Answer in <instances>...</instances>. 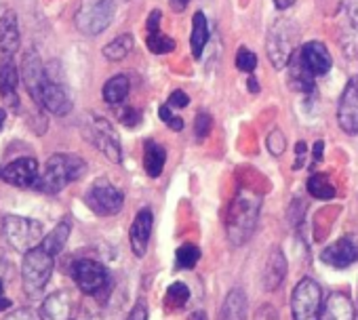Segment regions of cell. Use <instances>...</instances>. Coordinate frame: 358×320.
<instances>
[{"instance_id": "1", "label": "cell", "mask_w": 358, "mask_h": 320, "mask_svg": "<svg viewBox=\"0 0 358 320\" xmlns=\"http://www.w3.org/2000/svg\"><path fill=\"white\" fill-rule=\"evenodd\" d=\"M259 207H262V196L251 190H241L234 196L226 215V234L230 245L243 247L245 242H249V238L257 228Z\"/></svg>"}, {"instance_id": "2", "label": "cell", "mask_w": 358, "mask_h": 320, "mask_svg": "<svg viewBox=\"0 0 358 320\" xmlns=\"http://www.w3.org/2000/svg\"><path fill=\"white\" fill-rule=\"evenodd\" d=\"M85 171H87V163L80 156H74V154H53L47 160L45 171L41 173V177L36 182V188L41 192H47V194H57L68 184L80 180L85 175Z\"/></svg>"}, {"instance_id": "3", "label": "cell", "mask_w": 358, "mask_h": 320, "mask_svg": "<svg viewBox=\"0 0 358 320\" xmlns=\"http://www.w3.org/2000/svg\"><path fill=\"white\" fill-rule=\"evenodd\" d=\"M53 255L47 253L43 247H36L24 255L22 263V278L24 289L30 297H38L51 280L53 274Z\"/></svg>"}, {"instance_id": "4", "label": "cell", "mask_w": 358, "mask_h": 320, "mask_svg": "<svg viewBox=\"0 0 358 320\" xmlns=\"http://www.w3.org/2000/svg\"><path fill=\"white\" fill-rule=\"evenodd\" d=\"M3 236L15 251L26 255L28 251L36 249L43 242L45 230H43V224L36 219L9 215L3 219Z\"/></svg>"}, {"instance_id": "5", "label": "cell", "mask_w": 358, "mask_h": 320, "mask_svg": "<svg viewBox=\"0 0 358 320\" xmlns=\"http://www.w3.org/2000/svg\"><path fill=\"white\" fill-rule=\"evenodd\" d=\"M322 289L316 280L312 278H301L291 297V310H293V320H322Z\"/></svg>"}, {"instance_id": "6", "label": "cell", "mask_w": 358, "mask_h": 320, "mask_svg": "<svg viewBox=\"0 0 358 320\" xmlns=\"http://www.w3.org/2000/svg\"><path fill=\"white\" fill-rule=\"evenodd\" d=\"M297 41V30L293 28L291 22L287 20H278L270 32H268V41H266V51L270 57V64L276 70H282L289 59L293 57V47Z\"/></svg>"}, {"instance_id": "7", "label": "cell", "mask_w": 358, "mask_h": 320, "mask_svg": "<svg viewBox=\"0 0 358 320\" xmlns=\"http://www.w3.org/2000/svg\"><path fill=\"white\" fill-rule=\"evenodd\" d=\"M114 9V0H85L76 13V28L87 36H97L110 26Z\"/></svg>"}, {"instance_id": "8", "label": "cell", "mask_w": 358, "mask_h": 320, "mask_svg": "<svg viewBox=\"0 0 358 320\" xmlns=\"http://www.w3.org/2000/svg\"><path fill=\"white\" fill-rule=\"evenodd\" d=\"M87 207L101 217H110L120 213L124 205V196L118 188H114L108 180H97L85 194Z\"/></svg>"}, {"instance_id": "9", "label": "cell", "mask_w": 358, "mask_h": 320, "mask_svg": "<svg viewBox=\"0 0 358 320\" xmlns=\"http://www.w3.org/2000/svg\"><path fill=\"white\" fill-rule=\"evenodd\" d=\"M72 278L78 284V289L89 295H99V293L108 291V286H110L108 270L99 261H93V259L76 261L72 266Z\"/></svg>"}, {"instance_id": "10", "label": "cell", "mask_w": 358, "mask_h": 320, "mask_svg": "<svg viewBox=\"0 0 358 320\" xmlns=\"http://www.w3.org/2000/svg\"><path fill=\"white\" fill-rule=\"evenodd\" d=\"M89 139L93 141V145L106 154V158H110L112 163H120L122 152H120V139L116 135V131L112 129V124L106 118H91V124L87 129Z\"/></svg>"}, {"instance_id": "11", "label": "cell", "mask_w": 358, "mask_h": 320, "mask_svg": "<svg viewBox=\"0 0 358 320\" xmlns=\"http://www.w3.org/2000/svg\"><path fill=\"white\" fill-rule=\"evenodd\" d=\"M38 177L41 175H38L36 158H28V156L11 160L9 165L0 169V180L11 186H17V188H32V186H36Z\"/></svg>"}, {"instance_id": "12", "label": "cell", "mask_w": 358, "mask_h": 320, "mask_svg": "<svg viewBox=\"0 0 358 320\" xmlns=\"http://www.w3.org/2000/svg\"><path fill=\"white\" fill-rule=\"evenodd\" d=\"M337 120L348 135H358V76L350 78V82L341 93Z\"/></svg>"}, {"instance_id": "13", "label": "cell", "mask_w": 358, "mask_h": 320, "mask_svg": "<svg viewBox=\"0 0 358 320\" xmlns=\"http://www.w3.org/2000/svg\"><path fill=\"white\" fill-rule=\"evenodd\" d=\"M22 72H24V80H26V89L28 93L32 95V99L41 106V93H43V87L47 85L49 76L45 72V66H43V59L41 55L32 49L24 55V66H22Z\"/></svg>"}, {"instance_id": "14", "label": "cell", "mask_w": 358, "mask_h": 320, "mask_svg": "<svg viewBox=\"0 0 358 320\" xmlns=\"http://www.w3.org/2000/svg\"><path fill=\"white\" fill-rule=\"evenodd\" d=\"M320 259L331 266V268H337V270H343V268H350L356 259H358V242H354L352 238H339L335 240L333 245H329L322 253H320Z\"/></svg>"}, {"instance_id": "15", "label": "cell", "mask_w": 358, "mask_h": 320, "mask_svg": "<svg viewBox=\"0 0 358 320\" xmlns=\"http://www.w3.org/2000/svg\"><path fill=\"white\" fill-rule=\"evenodd\" d=\"M72 97L68 93L66 87H62L59 82L47 80V85L43 87L41 93V108L55 114V116H66L72 112Z\"/></svg>"}, {"instance_id": "16", "label": "cell", "mask_w": 358, "mask_h": 320, "mask_svg": "<svg viewBox=\"0 0 358 320\" xmlns=\"http://www.w3.org/2000/svg\"><path fill=\"white\" fill-rule=\"evenodd\" d=\"M299 59L303 64V68L312 74V76H320V74H327L333 59H331V53L329 49L318 43V41H312V43H306L301 47V53H299Z\"/></svg>"}, {"instance_id": "17", "label": "cell", "mask_w": 358, "mask_h": 320, "mask_svg": "<svg viewBox=\"0 0 358 320\" xmlns=\"http://www.w3.org/2000/svg\"><path fill=\"white\" fill-rule=\"evenodd\" d=\"M152 224H154V217H152V211L150 209H141L133 224H131V247H133V253L137 257H143L145 251H148V242H150V236H152Z\"/></svg>"}, {"instance_id": "18", "label": "cell", "mask_w": 358, "mask_h": 320, "mask_svg": "<svg viewBox=\"0 0 358 320\" xmlns=\"http://www.w3.org/2000/svg\"><path fill=\"white\" fill-rule=\"evenodd\" d=\"M17 82H20V74H17V68L15 64L5 57L0 61V95H3L5 103L17 108L20 106V99H17Z\"/></svg>"}, {"instance_id": "19", "label": "cell", "mask_w": 358, "mask_h": 320, "mask_svg": "<svg viewBox=\"0 0 358 320\" xmlns=\"http://www.w3.org/2000/svg\"><path fill=\"white\" fill-rule=\"evenodd\" d=\"M354 318H356L354 305L350 297H345L343 293H331L324 299L322 320H354Z\"/></svg>"}, {"instance_id": "20", "label": "cell", "mask_w": 358, "mask_h": 320, "mask_svg": "<svg viewBox=\"0 0 358 320\" xmlns=\"http://www.w3.org/2000/svg\"><path fill=\"white\" fill-rule=\"evenodd\" d=\"M285 276H287V259H285L282 251L276 247V249H272L268 263H266V270H264V289L266 291L278 289L282 284Z\"/></svg>"}, {"instance_id": "21", "label": "cell", "mask_w": 358, "mask_h": 320, "mask_svg": "<svg viewBox=\"0 0 358 320\" xmlns=\"http://www.w3.org/2000/svg\"><path fill=\"white\" fill-rule=\"evenodd\" d=\"M0 49L5 55H13L20 49V26L13 11H7L0 17Z\"/></svg>"}, {"instance_id": "22", "label": "cell", "mask_w": 358, "mask_h": 320, "mask_svg": "<svg viewBox=\"0 0 358 320\" xmlns=\"http://www.w3.org/2000/svg\"><path fill=\"white\" fill-rule=\"evenodd\" d=\"M220 320H247V295L243 289H232L220 310Z\"/></svg>"}, {"instance_id": "23", "label": "cell", "mask_w": 358, "mask_h": 320, "mask_svg": "<svg viewBox=\"0 0 358 320\" xmlns=\"http://www.w3.org/2000/svg\"><path fill=\"white\" fill-rule=\"evenodd\" d=\"M164 163H166V152L160 143L156 141H145V147H143V167H145V173L150 177H158L164 169Z\"/></svg>"}, {"instance_id": "24", "label": "cell", "mask_w": 358, "mask_h": 320, "mask_svg": "<svg viewBox=\"0 0 358 320\" xmlns=\"http://www.w3.org/2000/svg\"><path fill=\"white\" fill-rule=\"evenodd\" d=\"M72 310L68 293H53L43 303V314L51 320H68Z\"/></svg>"}, {"instance_id": "25", "label": "cell", "mask_w": 358, "mask_h": 320, "mask_svg": "<svg viewBox=\"0 0 358 320\" xmlns=\"http://www.w3.org/2000/svg\"><path fill=\"white\" fill-rule=\"evenodd\" d=\"M209 43V24H207V17L203 13H196L192 17V38H190V45H192V55L196 59H201L205 47Z\"/></svg>"}, {"instance_id": "26", "label": "cell", "mask_w": 358, "mask_h": 320, "mask_svg": "<svg viewBox=\"0 0 358 320\" xmlns=\"http://www.w3.org/2000/svg\"><path fill=\"white\" fill-rule=\"evenodd\" d=\"M129 89H131V85H129V78L124 74L112 76L103 85V99H106V103H110V106L122 103L127 99V95H129Z\"/></svg>"}, {"instance_id": "27", "label": "cell", "mask_w": 358, "mask_h": 320, "mask_svg": "<svg viewBox=\"0 0 358 320\" xmlns=\"http://www.w3.org/2000/svg\"><path fill=\"white\" fill-rule=\"evenodd\" d=\"M68 238H70V224H68V221H62V224L55 226V230H51V232L43 238V242H41L38 247H43L47 253H51V255L55 257V255H59V253L64 251Z\"/></svg>"}, {"instance_id": "28", "label": "cell", "mask_w": 358, "mask_h": 320, "mask_svg": "<svg viewBox=\"0 0 358 320\" xmlns=\"http://www.w3.org/2000/svg\"><path fill=\"white\" fill-rule=\"evenodd\" d=\"M133 49V36L131 34H120L112 43L103 47V57L108 61H122Z\"/></svg>"}, {"instance_id": "29", "label": "cell", "mask_w": 358, "mask_h": 320, "mask_svg": "<svg viewBox=\"0 0 358 320\" xmlns=\"http://www.w3.org/2000/svg\"><path fill=\"white\" fill-rule=\"evenodd\" d=\"M308 192H310V196H314L318 201H331L337 194L335 192V186L329 182V177L327 175H320V173H316V175H312L308 180Z\"/></svg>"}, {"instance_id": "30", "label": "cell", "mask_w": 358, "mask_h": 320, "mask_svg": "<svg viewBox=\"0 0 358 320\" xmlns=\"http://www.w3.org/2000/svg\"><path fill=\"white\" fill-rule=\"evenodd\" d=\"M201 259V249L196 245H182L175 253V263L179 270H192Z\"/></svg>"}, {"instance_id": "31", "label": "cell", "mask_w": 358, "mask_h": 320, "mask_svg": "<svg viewBox=\"0 0 358 320\" xmlns=\"http://www.w3.org/2000/svg\"><path fill=\"white\" fill-rule=\"evenodd\" d=\"M166 301L171 307H184L190 301V289L184 282H173L166 289Z\"/></svg>"}, {"instance_id": "32", "label": "cell", "mask_w": 358, "mask_h": 320, "mask_svg": "<svg viewBox=\"0 0 358 320\" xmlns=\"http://www.w3.org/2000/svg\"><path fill=\"white\" fill-rule=\"evenodd\" d=\"M148 49L154 53V55H164V53H171L175 49V41L160 34V32H152L148 36Z\"/></svg>"}, {"instance_id": "33", "label": "cell", "mask_w": 358, "mask_h": 320, "mask_svg": "<svg viewBox=\"0 0 358 320\" xmlns=\"http://www.w3.org/2000/svg\"><path fill=\"white\" fill-rule=\"evenodd\" d=\"M236 68L241 70V72H253L255 68H257V57H255V53H251L249 49H238V53H236Z\"/></svg>"}, {"instance_id": "34", "label": "cell", "mask_w": 358, "mask_h": 320, "mask_svg": "<svg viewBox=\"0 0 358 320\" xmlns=\"http://www.w3.org/2000/svg\"><path fill=\"white\" fill-rule=\"evenodd\" d=\"M211 126H213L211 114H209V112H205V110H201V112L196 114V120H194V131H196V137H199V139L207 137V135H209V131H211Z\"/></svg>"}, {"instance_id": "35", "label": "cell", "mask_w": 358, "mask_h": 320, "mask_svg": "<svg viewBox=\"0 0 358 320\" xmlns=\"http://www.w3.org/2000/svg\"><path fill=\"white\" fill-rule=\"evenodd\" d=\"M285 145H287V139L282 135L280 129H274L270 135H268V150L274 154V156H280L285 152Z\"/></svg>"}, {"instance_id": "36", "label": "cell", "mask_w": 358, "mask_h": 320, "mask_svg": "<svg viewBox=\"0 0 358 320\" xmlns=\"http://www.w3.org/2000/svg\"><path fill=\"white\" fill-rule=\"evenodd\" d=\"M5 320H41V316L34 310H30V307H20L13 314H9Z\"/></svg>"}, {"instance_id": "37", "label": "cell", "mask_w": 358, "mask_h": 320, "mask_svg": "<svg viewBox=\"0 0 358 320\" xmlns=\"http://www.w3.org/2000/svg\"><path fill=\"white\" fill-rule=\"evenodd\" d=\"M188 103H190V97L184 91H173L171 97H169V106L171 108H177V110L179 108H186Z\"/></svg>"}, {"instance_id": "38", "label": "cell", "mask_w": 358, "mask_h": 320, "mask_svg": "<svg viewBox=\"0 0 358 320\" xmlns=\"http://www.w3.org/2000/svg\"><path fill=\"white\" fill-rule=\"evenodd\" d=\"M139 120H141V114H139L137 110H133V108L122 110V114H120V122L127 124V126H135Z\"/></svg>"}, {"instance_id": "39", "label": "cell", "mask_w": 358, "mask_h": 320, "mask_svg": "<svg viewBox=\"0 0 358 320\" xmlns=\"http://www.w3.org/2000/svg\"><path fill=\"white\" fill-rule=\"evenodd\" d=\"M127 320H148V307H145V303L143 301L135 303Z\"/></svg>"}, {"instance_id": "40", "label": "cell", "mask_w": 358, "mask_h": 320, "mask_svg": "<svg viewBox=\"0 0 358 320\" xmlns=\"http://www.w3.org/2000/svg\"><path fill=\"white\" fill-rule=\"evenodd\" d=\"M348 7V17L354 30H358V0H352V3L345 5Z\"/></svg>"}, {"instance_id": "41", "label": "cell", "mask_w": 358, "mask_h": 320, "mask_svg": "<svg viewBox=\"0 0 358 320\" xmlns=\"http://www.w3.org/2000/svg\"><path fill=\"white\" fill-rule=\"evenodd\" d=\"M295 154H297V160H295V169H301L303 167V156H306V143L299 141L295 145Z\"/></svg>"}, {"instance_id": "42", "label": "cell", "mask_w": 358, "mask_h": 320, "mask_svg": "<svg viewBox=\"0 0 358 320\" xmlns=\"http://www.w3.org/2000/svg\"><path fill=\"white\" fill-rule=\"evenodd\" d=\"M158 24H160V11H154V13L150 15V20H148V32H150V34H152V32H160Z\"/></svg>"}, {"instance_id": "43", "label": "cell", "mask_w": 358, "mask_h": 320, "mask_svg": "<svg viewBox=\"0 0 358 320\" xmlns=\"http://www.w3.org/2000/svg\"><path fill=\"white\" fill-rule=\"evenodd\" d=\"M188 3H190V0H169L171 9H173V11H177V13H182V11L188 7Z\"/></svg>"}, {"instance_id": "44", "label": "cell", "mask_w": 358, "mask_h": 320, "mask_svg": "<svg viewBox=\"0 0 358 320\" xmlns=\"http://www.w3.org/2000/svg\"><path fill=\"white\" fill-rule=\"evenodd\" d=\"M7 307H11V301L5 297V284H3V278H0V312Z\"/></svg>"}, {"instance_id": "45", "label": "cell", "mask_w": 358, "mask_h": 320, "mask_svg": "<svg viewBox=\"0 0 358 320\" xmlns=\"http://www.w3.org/2000/svg\"><path fill=\"white\" fill-rule=\"evenodd\" d=\"M322 152H324V143H322V141H316V143H314V158H312L314 163H312V165H318V163H320Z\"/></svg>"}, {"instance_id": "46", "label": "cell", "mask_w": 358, "mask_h": 320, "mask_svg": "<svg viewBox=\"0 0 358 320\" xmlns=\"http://www.w3.org/2000/svg\"><path fill=\"white\" fill-rule=\"evenodd\" d=\"M169 126H171L173 131H182V129H184V120H182V118H177V116H173L171 122H169Z\"/></svg>"}, {"instance_id": "47", "label": "cell", "mask_w": 358, "mask_h": 320, "mask_svg": "<svg viewBox=\"0 0 358 320\" xmlns=\"http://www.w3.org/2000/svg\"><path fill=\"white\" fill-rule=\"evenodd\" d=\"M293 3H295V0H274L276 9H280V11H282V9H289V7H291Z\"/></svg>"}, {"instance_id": "48", "label": "cell", "mask_w": 358, "mask_h": 320, "mask_svg": "<svg viewBox=\"0 0 358 320\" xmlns=\"http://www.w3.org/2000/svg\"><path fill=\"white\" fill-rule=\"evenodd\" d=\"M7 270H9V266H7V259L0 255V278H3L5 274H7Z\"/></svg>"}, {"instance_id": "49", "label": "cell", "mask_w": 358, "mask_h": 320, "mask_svg": "<svg viewBox=\"0 0 358 320\" xmlns=\"http://www.w3.org/2000/svg\"><path fill=\"white\" fill-rule=\"evenodd\" d=\"M249 91H251V93H257V91H259V85H257V80H255L253 76L249 78Z\"/></svg>"}, {"instance_id": "50", "label": "cell", "mask_w": 358, "mask_h": 320, "mask_svg": "<svg viewBox=\"0 0 358 320\" xmlns=\"http://www.w3.org/2000/svg\"><path fill=\"white\" fill-rule=\"evenodd\" d=\"M190 320H207V314H205V312H194V314L190 316Z\"/></svg>"}, {"instance_id": "51", "label": "cell", "mask_w": 358, "mask_h": 320, "mask_svg": "<svg viewBox=\"0 0 358 320\" xmlns=\"http://www.w3.org/2000/svg\"><path fill=\"white\" fill-rule=\"evenodd\" d=\"M5 120H7V112L0 110V131H3V126H5Z\"/></svg>"}]
</instances>
